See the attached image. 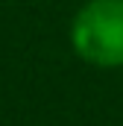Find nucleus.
Masks as SVG:
<instances>
[{"label": "nucleus", "instance_id": "1", "mask_svg": "<svg viewBox=\"0 0 123 126\" xmlns=\"http://www.w3.org/2000/svg\"><path fill=\"white\" fill-rule=\"evenodd\" d=\"M70 47L91 67H123V0H85L70 21Z\"/></svg>", "mask_w": 123, "mask_h": 126}]
</instances>
